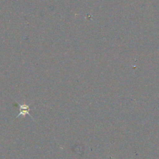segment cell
Masks as SVG:
<instances>
[{
    "label": "cell",
    "instance_id": "obj_1",
    "mask_svg": "<svg viewBox=\"0 0 159 159\" xmlns=\"http://www.w3.org/2000/svg\"><path fill=\"white\" fill-rule=\"evenodd\" d=\"M19 108L20 109V111L17 117H19L20 116H25V114H28L29 116H30V115L29 112V111L30 110L29 105H27L25 104L19 105Z\"/></svg>",
    "mask_w": 159,
    "mask_h": 159
}]
</instances>
